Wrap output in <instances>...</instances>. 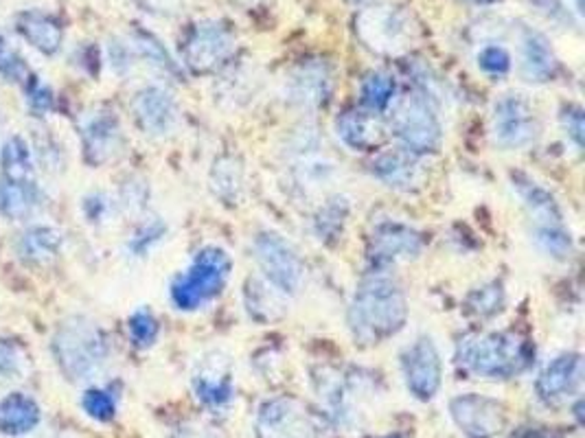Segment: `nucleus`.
Returning <instances> with one entry per match:
<instances>
[{"instance_id": "obj_16", "label": "nucleus", "mask_w": 585, "mask_h": 438, "mask_svg": "<svg viewBox=\"0 0 585 438\" xmlns=\"http://www.w3.org/2000/svg\"><path fill=\"white\" fill-rule=\"evenodd\" d=\"M81 147L86 162L101 167L119 156L123 147V130L117 112L110 108H95L81 117Z\"/></svg>"}, {"instance_id": "obj_40", "label": "nucleus", "mask_w": 585, "mask_h": 438, "mask_svg": "<svg viewBox=\"0 0 585 438\" xmlns=\"http://www.w3.org/2000/svg\"><path fill=\"white\" fill-rule=\"evenodd\" d=\"M0 75L12 81H26V77H29L23 57L14 51L5 33H0Z\"/></svg>"}, {"instance_id": "obj_39", "label": "nucleus", "mask_w": 585, "mask_h": 438, "mask_svg": "<svg viewBox=\"0 0 585 438\" xmlns=\"http://www.w3.org/2000/svg\"><path fill=\"white\" fill-rule=\"evenodd\" d=\"M480 70L491 77H502L511 70V53L500 44H485L478 53Z\"/></svg>"}, {"instance_id": "obj_26", "label": "nucleus", "mask_w": 585, "mask_h": 438, "mask_svg": "<svg viewBox=\"0 0 585 438\" xmlns=\"http://www.w3.org/2000/svg\"><path fill=\"white\" fill-rule=\"evenodd\" d=\"M42 195L37 182H14V180L0 178V215L5 219L31 217L40 206Z\"/></svg>"}, {"instance_id": "obj_33", "label": "nucleus", "mask_w": 585, "mask_h": 438, "mask_svg": "<svg viewBox=\"0 0 585 438\" xmlns=\"http://www.w3.org/2000/svg\"><path fill=\"white\" fill-rule=\"evenodd\" d=\"M505 303L507 294L502 283L489 281L469 292L467 300H465V307H467L469 314H474L475 318H494L505 309Z\"/></svg>"}, {"instance_id": "obj_27", "label": "nucleus", "mask_w": 585, "mask_h": 438, "mask_svg": "<svg viewBox=\"0 0 585 438\" xmlns=\"http://www.w3.org/2000/svg\"><path fill=\"white\" fill-rule=\"evenodd\" d=\"M0 178L14 182H36V162L23 136H9L0 147Z\"/></svg>"}, {"instance_id": "obj_13", "label": "nucleus", "mask_w": 585, "mask_h": 438, "mask_svg": "<svg viewBox=\"0 0 585 438\" xmlns=\"http://www.w3.org/2000/svg\"><path fill=\"white\" fill-rule=\"evenodd\" d=\"M425 239L417 228L397 219H381L369 235V259L375 267H388L395 263L417 259Z\"/></svg>"}, {"instance_id": "obj_23", "label": "nucleus", "mask_w": 585, "mask_h": 438, "mask_svg": "<svg viewBox=\"0 0 585 438\" xmlns=\"http://www.w3.org/2000/svg\"><path fill=\"white\" fill-rule=\"evenodd\" d=\"M336 134L353 151H375L386 141V128L369 110L342 112L336 119Z\"/></svg>"}, {"instance_id": "obj_47", "label": "nucleus", "mask_w": 585, "mask_h": 438, "mask_svg": "<svg viewBox=\"0 0 585 438\" xmlns=\"http://www.w3.org/2000/svg\"><path fill=\"white\" fill-rule=\"evenodd\" d=\"M386 438H399V436H397V434H395V436H386Z\"/></svg>"}, {"instance_id": "obj_1", "label": "nucleus", "mask_w": 585, "mask_h": 438, "mask_svg": "<svg viewBox=\"0 0 585 438\" xmlns=\"http://www.w3.org/2000/svg\"><path fill=\"white\" fill-rule=\"evenodd\" d=\"M349 328L364 344H377L397 336L408 322V298L395 278L384 272L366 276L349 305Z\"/></svg>"}, {"instance_id": "obj_21", "label": "nucleus", "mask_w": 585, "mask_h": 438, "mask_svg": "<svg viewBox=\"0 0 585 438\" xmlns=\"http://www.w3.org/2000/svg\"><path fill=\"white\" fill-rule=\"evenodd\" d=\"M371 173L388 189L414 191L425 182V167L417 153L403 150L380 151L371 162Z\"/></svg>"}, {"instance_id": "obj_45", "label": "nucleus", "mask_w": 585, "mask_h": 438, "mask_svg": "<svg viewBox=\"0 0 585 438\" xmlns=\"http://www.w3.org/2000/svg\"><path fill=\"white\" fill-rule=\"evenodd\" d=\"M139 3L143 5L145 9L154 11V14H173L184 0H139Z\"/></svg>"}, {"instance_id": "obj_24", "label": "nucleus", "mask_w": 585, "mask_h": 438, "mask_svg": "<svg viewBox=\"0 0 585 438\" xmlns=\"http://www.w3.org/2000/svg\"><path fill=\"white\" fill-rule=\"evenodd\" d=\"M40 423V408L25 392H9L0 399V432L25 436Z\"/></svg>"}, {"instance_id": "obj_32", "label": "nucleus", "mask_w": 585, "mask_h": 438, "mask_svg": "<svg viewBox=\"0 0 585 438\" xmlns=\"http://www.w3.org/2000/svg\"><path fill=\"white\" fill-rule=\"evenodd\" d=\"M211 189L224 202L239 200L244 189V169L235 158H220L211 169Z\"/></svg>"}, {"instance_id": "obj_44", "label": "nucleus", "mask_w": 585, "mask_h": 438, "mask_svg": "<svg viewBox=\"0 0 585 438\" xmlns=\"http://www.w3.org/2000/svg\"><path fill=\"white\" fill-rule=\"evenodd\" d=\"M26 101H29V106L34 112H48V110L53 108V103H56V97H53V92L48 90L47 86L37 84L36 79H31L29 84V92H26Z\"/></svg>"}, {"instance_id": "obj_25", "label": "nucleus", "mask_w": 585, "mask_h": 438, "mask_svg": "<svg viewBox=\"0 0 585 438\" xmlns=\"http://www.w3.org/2000/svg\"><path fill=\"white\" fill-rule=\"evenodd\" d=\"M336 167L338 164L331 158L322 156L319 150L298 153L297 161L292 164L294 184L308 195L319 193V191L329 186L331 180L336 178Z\"/></svg>"}, {"instance_id": "obj_17", "label": "nucleus", "mask_w": 585, "mask_h": 438, "mask_svg": "<svg viewBox=\"0 0 585 438\" xmlns=\"http://www.w3.org/2000/svg\"><path fill=\"white\" fill-rule=\"evenodd\" d=\"M191 388L195 399L211 410L226 408L235 397V372L231 360L222 353H209L198 360L191 372Z\"/></svg>"}, {"instance_id": "obj_22", "label": "nucleus", "mask_w": 585, "mask_h": 438, "mask_svg": "<svg viewBox=\"0 0 585 438\" xmlns=\"http://www.w3.org/2000/svg\"><path fill=\"white\" fill-rule=\"evenodd\" d=\"M559 70V59L539 31L519 29V73L528 84H546Z\"/></svg>"}, {"instance_id": "obj_14", "label": "nucleus", "mask_w": 585, "mask_h": 438, "mask_svg": "<svg viewBox=\"0 0 585 438\" xmlns=\"http://www.w3.org/2000/svg\"><path fill=\"white\" fill-rule=\"evenodd\" d=\"M316 391L322 405H325L329 419L338 425L351 427L360 419V405H362V394L366 392L364 377L360 375H344L338 370H322L320 377H316Z\"/></svg>"}, {"instance_id": "obj_37", "label": "nucleus", "mask_w": 585, "mask_h": 438, "mask_svg": "<svg viewBox=\"0 0 585 438\" xmlns=\"http://www.w3.org/2000/svg\"><path fill=\"white\" fill-rule=\"evenodd\" d=\"M128 331H130V338H132V342L136 344V347L147 349L156 342L161 327H158V320L151 311L139 309L130 316Z\"/></svg>"}, {"instance_id": "obj_34", "label": "nucleus", "mask_w": 585, "mask_h": 438, "mask_svg": "<svg viewBox=\"0 0 585 438\" xmlns=\"http://www.w3.org/2000/svg\"><path fill=\"white\" fill-rule=\"evenodd\" d=\"M349 215V202L344 197H333L320 208L319 215L314 219V230L322 241L336 239L342 233L344 222Z\"/></svg>"}, {"instance_id": "obj_15", "label": "nucleus", "mask_w": 585, "mask_h": 438, "mask_svg": "<svg viewBox=\"0 0 585 438\" xmlns=\"http://www.w3.org/2000/svg\"><path fill=\"white\" fill-rule=\"evenodd\" d=\"M450 416L467 438H494L507 425V408L485 394H458L450 402Z\"/></svg>"}, {"instance_id": "obj_36", "label": "nucleus", "mask_w": 585, "mask_h": 438, "mask_svg": "<svg viewBox=\"0 0 585 438\" xmlns=\"http://www.w3.org/2000/svg\"><path fill=\"white\" fill-rule=\"evenodd\" d=\"M165 235H167V224L162 222L161 217L145 219V222L134 230L132 237H130L128 250L132 252L134 256H145L156 244H161Z\"/></svg>"}, {"instance_id": "obj_10", "label": "nucleus", "mask_w": 585, "mask_h": 438, "mask_svg": "<svg viewBox=\"0 0 585 438\" xmlns=\"http://www.w3.org/2000/svg\"><path fill=\"white\" fill-rule=\"evenodd\" d=\"M491 136L502 150H524L539 139V120L527 99L505 95L491 112Z\"/></svg>"}, {"instance_id": "obj_6", "label": "nucleus", "mask_w": 585, "mask_h": 438, "mask_svg": "<svg viewBox=\"0 0 585 438\" xmlns=\"http://www.w3.org/2000/svg\"><path fill=\"white\" fill-rule=\"evenodd\" d=\"M392 134L402 142L403 150L417 153V156L439 150L443 128L430 95L413 92L397 101L392 110Z\"/></svg>"}, {"instance_id": "obj_35", "label": "nucleus", "mask_w": 585, "mask_h": 438, "mask_svg": "<svg viewBox=\"0 0 585 438\" xmlns=\"http://www.w3.org/2000/svg\"><path fill=\"white\" fill-rule=\"evenodd\" d=\"M29 372V358L14 339L0 338V381L25 380Z\"/></svg>"}, {"instance_id": "obj_4", "label": "nucleus", "mask_w": 585, "mask_h": 438, "mask_svg": "<svg viewBox=\"0 0 585 438\" xmlns=\"http://www.w3.org/2000/svg\"><path fill=\"white\" fill-rule=\"evenodd\" d=\"M511 184L527 208L530 239L538 245V250L555 261L570 259L574 250L572 235L555 195L524 173H513Z\"/></svg>"}, {"instance_id": "obj_12", "label": "nucleus", "mask_w": 585, "mask_h": 438, "mask_svg": "<svg viewBox=\"0 0 585 438\" xmlns=\"http://www.w3.org/2000/svg\"><path fill=\"white\" fill-rule=\"evenodd\" d=\"M255 430L256 438H319L308 408L292 397H275L261 403Z\"/></svg>"}, {"instance_id": "obj_41", "label": "nucleus", "mask_w": 585, "mask_h": 438, "mask_svg": "<svg viewBox=\"0 0 585 438\" xmlns=\"http://www.w3.org/2000/svg\"><path fill=\"white\" fill-rule=\"evenodd\" d=\"M81 208H84L86 222L97 224V226H99V224H106L108 219L112 217L114 202L106 193H90L84 197Z\"/></svg>"}, {"instance_id": "obj_18", "label": "nucleus", "mask_w": 585, "mask_h": 438, "mask_svg": "<svg viewBox=\"0 0 585 438\" xmlns=\"http://www.w3.org/2000/svg\"><path fill=\"white\" fill-rule=\"evenodd\" d=\"M333 90V75L325 59H308L289 70L283 95L292 106L319 110L329 101Z\"/></svg>"}, {"instance_id": "obj_31", "label": "nucleus", "mask_w": 585, "mask_h": 438, "mask_svg": "<svg viewBox=\"0 0 585 438\" xmlns=\"http://www.w3.org/2000/svg\"><path fill=\"white\" fill-rule=\"evenodd\" d=\"M397 84L391 75L386 73H371L364 77L362 88H360V101L369 112H386L391 103L395 101Z\"/></svg>"}, {"instance_id": "obj_19", "label": "nucleus", "mask_w": 585, "mask_h": 438, "mask_svg": "<svg viewBox=\"0 0 585 438\" xmlns=\"http://www.w3.org/2000/svg\"><path fill=\"white\" fill-rule=\"evenodd\" d=\"M132 110L139 128L154 139L172 136L180 125V106L176 97L162 86H147L136 92Z\"/></svg>"}, {"instance_id": "obj_9", "label": "nucleus", "mask_w": 585, "mask_h": 438, "mask_svg": "<svg viewBox=\"0 0 585 438\" xmlns=\"http://www.w3.org/2000/svg\"><path fill=\"white\" fill-rule=\"evenodd\" d=\"M235 36L217 20H202L191 26L183 44L184 64L191 73L211 75L220 70L235 55Z\"/></svg>"}, {"instance_id": "obj_7", "label": "nucleus", "mask_w": 585, "mask_h": 438, "mask_svg": "<svg viewBox=\"0 0 585 438\" xmlns=\"http://www.w3.org/2000/svg\"><path fill=\"white\" fill-rule=\"evenodd\" d=\"M355 33L373 53L402 55L414 40V22L403 9L380 5L360 11Z\"/></svg>"}, {"instance_id": "obj_42", "label": "nucleus", "mask_w": 585, "mask_h": 438, "mask_svg": "<svg viewBox=\"0 0 585 438\" xmlns=\"http://www.w3.org/2000/svg\"><path fill=\"white\" fill-rule=\"evenodd\" d=\"M172 438H226L220 427L204 423V421H187V423H180L176 430H173Z\"/></svg>"}, {"instance_id": "obj_5", "label": "nucleus", "mask_w": 585, "mask_h": 438, "mask_svg": "<svg viewBox=\"0 0 585 438\" xmlns=\"http://www.w3.org/2000/svg\"><path fill=\"white\" fill-rule=\"evenodd\" d=\"M233 261L228 252L217 245H206L195 252L187 272L172 283V300L178 309L195 311L222 294L231 278Z\"/></svg>"}, {"instance_id": "obj_28", "label": "nucleus", "mask_w": 585, "mask_h": 438, "mask_svg": "<svg viewBox=\"0 0 585 438\" xmlns=\"http://www.w3.org/2000/svg\"><path fill=\"white\" fill-rule=\"evenodd\" d=\"M64 237L57 228L45 226V224H37V226L29 228L18 241V252L25 261L34 263V266H45V263H51L62 250Z\"/></svg>"}, {"instance_id": "obj_2", "label": "nucleus", "mask_w": 585, "mask_h": 438, "mask_svg": "<svg viewBox=\"0 0 585 438\" xmlns=\"http://www.w3.org/2000/svg\"><path fill=\"white\" fill-rule=\"evenodd\" d=\"M533 350L530 344L516 331L474 333L461 338L456 347V360L465 370L480 380H511L528 369Z\"/></svg>"}, {"instance_id": "obj_30", "label": "nucleus", "mask_w": 585, "mask_h": 438, "mask_svg": "<svg viewBox=\"0 0 585 438\" xmlns=\"http://www.w3.org/2000/svg\"><path fill=\"white\" fill-rule=\"evenodd\" d=\"M281 294L266 281H250L245 287V309L259 322H272L283 314Z\"/></svg>"}, {"instance_id": "obj_46", "label": "nucleus", "mask_w": 585, "mask_h": 438, "mask_svg": "<svg viewBox=\"0 0 585 438\" xmlns=\"http://www.w3.org/2000/svg\"><path fill=\"white\" fill-rule=\"evenodd\" d=\"M353 3H360V5H362V3H366V0H353Z\"/></svg>"}, {"instance_id": "obj_3", "label": "nucleus", "mask_w": 585, "mask_h": 438, "mask_svg": "<svg viewBox=\"0 0 585 438\" xmlns=\"http://www.w3.org/2000/svg\"><path fill=\"white\" fill-rule=\"evenodd\" d=\"M53 355L70 381L95 380L110 360L108 333L86 316H70L53 336Z\"/></svg>"}, {"instance_id": "obj_43", "label": "nucleus", "mask_w": 585, "mask_h": 438, "mask_svg": "<svg viewBox=\"0 0 585 438\" xmlns=\"http://www.w3.org/2000/svg\"><path fill=\"white\" fill-rule=\"evenodd\" d=\"M561 125H563V130H566V134L572 139L574 145L581 147V142H583V110L577 108V106L563 108Z\"/></svg>"}, {"instance_id": "obj_20", "label": "nucleus", "mask_w": 585, "mask_h": 438, "mask_svg": "<svg viewBox=\"0 0 585 438\" xmlns=\"http://www.w3.org/2000/svg\"><path fill=\"white\" fill-rule=\"evenodd\" d=\"M583 360L579 353H559L539 370L535 392L546 405H559L581 392Z\"/></svg>"}, {"instance_id": "obj_29", "label": "nucleus", "mask_w": 585, "mask_h": 438, "mask_svg": "<svg viewBox=\"0 0 585 438\" xmlns=\"http://www.w3.org/2000/svg\"><path fill=\"white\" fill-rule=\"evenodd\" d=\"M18 29L23 31V36L29 40L37 51L53 55L59 51V44H62V29L53 18H48L45 14H23L18 18Z\"/></svg>"}, {"instance_id": "obj_8", "label": "nucleus", "mask_w": 585, "mask_h": 438, "mask_svg": "<svg viewBox=\"0 0 585 438\" xmlns=\"http://www.w3.org/2000/svg\"><path fill=\"white\" fill-rule=\"evenodd\" d=\"M255 259L264 281L281 294H297L305 281V263L300 255L281 235L259 233L255 237Z\"/></svg>"}, {"instance_id": "obj_38", "label": "nucleus", "mask_w": 585, "mask_h": 438, "mask_svg": "<svg viewBox=\"0 0 585 438\" xmlns=\"http://www.w3.org/2000/svg\"><path fill=\"white\" fill-rule=\"evenodd\" d=\"M81 405H84L86 414L92 416L99 423H108V421L114 419L117 414V402L110 392L99 391V388H90V391L84 392V399H81Z\"/></svg>"}, {"instance_id": "obj_11", "label": "nucleus", "mask_w": 585, "mask_h": 438, "mask_svg": "<svg viewBox=\"0 0 585 438\" xmlns=\"http://www.w3.org/2000/svg\"><path fill=\"white\" fill-rule=\"evenodd\" d=\"M402 375L408 392L419 402H430L439 392L443 381V361L434 339L419 336L402 350Z\"/></svg>"}]
</instances>
